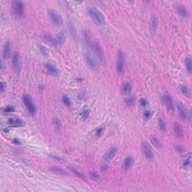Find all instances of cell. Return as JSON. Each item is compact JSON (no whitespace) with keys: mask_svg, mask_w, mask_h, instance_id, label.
Masks as SVG:
<instances>
[{"mask_svg":"<svg viewBox=\"0 0 192 192\" xmlns=\"http://www.w3.org/2000/svg\"><path fill=\"white\" fill-rule=\"evenodd\" d=\"M12 65L14 71L18 73L20 71L21 68V61H20V57L19 53L14 52L12 56Z\"/></svg>","mask_w":192,"mask_h":192,"instance_id":"obj_8","label":"cell"},{"mask_svg":"<svg viewBox=\"0 0 192 192\" xmlns=\"http://www.w3.org/2000/svg\"><path fill=\"white\" fill-rule=\"evenodd\" d=\"M134 98H128L127 100H126V104H128V105H132L133 104H134Z\"/></svg>","mask_w":192,"mask_h":192,"instance_id":"obj_35","label":"cell"},{"mask_svg":"<svg viewBox=\"0 0 192 192\" xmlns=\"http://www.w3.org/2000/svg\"><path fill=\"white\" fill-rule=\"evenodd\" d=\"M176 107H177V110L179 111V113H180V116L182 117V119H187L188 118H190V112L188 111V110L185 107L182 105L181 104H177L176 105Z\"/></svg>","mask_w":192,"mask_h":192,"instance_id":"obj_11","label":"cell"},{"mask_svg":"<svg viewBox=\"0 0 192 192\" xmlns=\"http://www.w3.org/2000/svg\"><path fill=\"white\" fill-rule=\"evenodd\" d=\"M1 86H2V88H1V90H2V92H4V90H5L4 83H2V84H1Z\"/></svg>","mask_w":192,"mask_h":192,"instance_id":"obj_39","label":"cell"},{"mask_svg":"<svg viewBox=\"0 0 192 192\" xmlns=\"http://www.w3.org/2000/svg\"><path fill=\"white\" fill-rule=\"evenodd\" d=\"M117 152V149L116 147H111L108 149V151L107 152L106 154L105 155V159L106 161H109L113 158V157L115 156L116 153Z\"/></svg>","mask_w":192,"mask_h":192,"instance_id":"obj_16","label":"cell"},{"mask_svg":"<svg viewBox=\"0 0 192 192\" xmlns=\"http://www.w3.org/2000/svg\"><path fill=\"white\" fill-rule=\"evenodd\" d=\"M8 123L10 125L11 127H22L24 125V122H23L21 119H18V118H16V117H12V118H10L8 121Z\"/></svg>","mask_w":192,"mask_h":192,"instance_id":"obj_13","label":"cell"},{"mask_svg":"<svg viewBox=\"0 0 192 192\" xmlns=\"http://www.w3.org/2000/svg\"><path fill=\"white\" fill-rule=\"evenodd\" d=\"M85 59H86V63L88 64V65L91 67L92 68H96L98 67V61L96 60L95 57L92 56V54H90L89 53L86 52L85 53Z\"/></svg>","mask_w":192,"mask_h":192,"instance_id":"obj_9","label":"cell"},{"mask_svg":"<svg viewBox=\"0 0 192 192\" xmlns=\"http://www.w3.org/2000/svg\"><path fill=\"white\" fill-rule=\"evenodd\" d=\"M48 14H49L50 19L51 20L53 23H54L55 25L59 26L61 25V24L62 23V18L61 17V15L59 14V13H57L56 11L53 10L49 11Z\"/></svg>","mask_w":192,"mask_h":192,"instance_id":"obj_6","label":"cell"},{"mask_svg":"<svg viewBox=\"0 0 192 192\" xmlns=\"http://www.w3.org/2000/svg\"><path fill=\"white\" fill-rule=\"evenodd\" d=\"M84 37H85V40H86V44H88V46L91 47L92 51L94 52L95 54L96 55L97 58L98 59V60L101 62L104 60V53L103 50L99 45L98 42L96 41L94 38H92L91 34L89 32H85L84 33Z\"/></svg>","mask_w":192,"mask_h":192,"instance_id":"obj_1","label":"cell"},{"mask_svg":"<svg viewBox=\"0 0 192 192\" xmlns=\"http://www.w3.org/2000/svg\"><path fill=\"white\" fill-rule=\"evenodd\" d=\"M142 149L146 158L148 161H153L154 158V154H153V152L152 151L150 146H149L146 142L142 143Z\"/></svg>","mask_w":192,"mask_h":192,"instance_id":"obj_7","label":"cell"},{"mask_svg":"<svg viewBox=\"0 0 192 192\" xmlns=\"http://www.w3.org/2000/svg\"><path fill=\"white\" fill-rule=\"evenodd\" d=\"M54 122V125H55V126H56V128H61V122H60V120H59V119H57V118H56V119H54V122Z\"/></svg>","mask_w":192,"mask_h":192,"instance_id":"obj_34","label":"cell"},{"mask_svg":"<svg viewBox=\"0 0 192 192\" xmlns=\"http://www.w3.org/2000/svg\"><path fill=\"white\" fill-rule=\"evenodd\" d=\"M11 9L15 17L17 18H20L24 13V4L19 0L14 1L11 5Z\"/></svg>","mask_w":192,"mask_h":192,"instance_id":"obj_3","label":"cell"},{"mask_svg":"<svg viewBox=\"0 0 192 192\" xmlns=\"http://www.w3.org/2000/svg\"><path fill=\"white\" fill-rule=\"evenodd\" d=\"M181 91L183 93L184 95L187 96V97H190L191 96V92L189 89L186 86H181Z\"/></svg>","mask_w":192,"mask_h":192,"instance_id":"obj_26","label":"cell"},{"mask_svg":"<svg viewBox=\"0 0 192 192\" xmlns=\"http://www.w3.org/2000/svg\"><path fill=\"white\" fill-rule=\"evenodd\" d=\"M158 21L157 17H152L150 21V29L153 32L156 31L157 27H158Z\"/></svg>","mask_w":192,"mask_h":192,"instance_id":"obj_21","label":"cell"},{"mask_svg":"<svg viewBox=\"0 0 192 192\" xmlns=\"http://www.w3.org/2000/svg\"><path fill=\"white\" fill-rule=\"evenodd\" d=\"M151 141H152V143H153V144L154 145L156 148H161V146H162V144H161V141L158 140V138L156 137H154V136H153V137H151Z\"/></svg>","mask_w":192,"mask_h":192,"instance_id":"obj_22","label":"cell"},{"mask_svg":"<svg viewBox=\"0 0 192 192\" xmlns=\"http://www.w3.org/2000/svg\"><path fill=\"white\" fill-rule=\"evenodd\" d=\"M125 68V56L122 51L119 50L117 55L116 71L118 73H122Z\"/></svg>","mask_w":192,"mask_h":192,"instance_id":"obj_5","label":"cell"},{"mask_svg":"<svg viewBox=\"0 0 192 192\" xmlns=\"http://www.w3.org/2000/svg\"><path fill=\"white\" fill-rule=\"evenodd\" d=\"M158 125L161 130H162V131H165L166 130V124H165V122L164 121V119H159Z\"/></svg>","mask_w":192,"mask_h":192,"instance_id":"obj_29","label":"cell"},{"mask_svg":"<svg viewBox=\"0 0 192 192\" xmlns=\"http://www.w3.org/2000/svg\"><path fill=\"white\" fill-rule=\"evenodd\" d=\"M191 154L188 153L186 155H184L182 158L180 159V166L183 168H188L191 167Z\"/></svg>","mask_w":192,"mask_h":192,"instance_id":"obj_10","label":"cell"},{"mask_svg":"<svg viewBox=\"0 0 192 192\" xmlns=\"http://www.w3.org/2000/svg\"><path fill=\"white\" fill-rule=\"evenodd\" d=\"M150 115H151L150 111L146 110V111H145V112H144V116L146 117V119H148V118H149V117H150Z\"/></svg>","mask_w":192,"mask_h":192,"instance_id":"obj_38","label":"cell"},{"mask_svg":"<svg viewBox=\"0 0 192 192\" xmlns=\"http://www.w3.org/2000/svg\"><path fill=\"white\" fill-rule=\"evenodd\" d=\"M89 110H88V109H84L83 112L81 113V116L82 118L84 119H86L89 116Z\"/></svg>","mask_w":192,"mask_h":192,"instance_id":"obj_30","label":"cell"},{"mask_svg":"<svg viewBox=\"0 0 192 192\" xmlns=\"http://www.w3.org/2000/svg\"><path fill=\"white\" fill-rule=\"evenodd\" d=\"M71 171L73 172V173H74L76 176H77V177H79L80 179H84H84H86V177H85V176H84V174H82L80 172L77 171V170H75L74 168H72V167H71Z\"/></svg>","mask_w":192,"mask_h":192,"instance_id":"obj_28","label":"cell"},{"mask_svg":"<svg viewBox=\"0 0 192 192\" xmlns=\"http://www.w3.org/2000/svg\"><path fill=\"white\" fill-rule=\"evenodd\" d=\"M14 110V108L12 106H8L4 109V112H5V113H11Z\"/></svg>","mask_w":192,"mask_h":192,"instance_id":"obj_33","label":"cell"},{"mask_svg":"<svg viewBox=\"0 0 192 192\" xmlns=\"http://www.w3.org/2000/svg\"><path fill=\"white\" fill-rule=\"evenodd\" d=\"M45 68H46V70L47 71V73L50 75L56 76L58 74V70L54 65H51V64H45Z\"/></svg>","mask_w":192,"mask_h":192,"instance_id":"obj_17","label":"cell"},{"mask_svg":"<svg viewBox=\"0 0 192 192\" xmlns=\"http://www.w3.org/2000/svg\"><path fill=\"white\" fill-rule=\"evenodd\" d=\"M162 101L165 105L166 107L168 110H173V103L172 98L169 94H164L162 96Z\"/></svg>","mask_w":192,"mask_h":192,"instance_id":"obj_12","label":"cell"},{"mask_svg":"<svg viewBox=\"0 0 192 192\" xmlns=\"http://www.w3.org/2000/svg\"><path fill=\"white\" fill-rule=\"evenodd\" d=\"M185 65H186V68H187L188 72H189V73H191V71H192L191 59V58L185 59Z\"/></svg>","mask_w":192,"mask_h":192,"instance_id":"obj_25","label":"cell"},{"mask_svg":"<svg viewBox=\"0 0 192 192\" xmlns=\"http://www.w3.org/2000/svg\"><path fill=\"white\" fill-rule=\"evenodd\" d=\"M90 177H91L92 180H95V181H96V180H98L100 179V176H99V175H98V173H94V172L91 173V174H90Z\"/></svg>","mask_w":192,"mask_h":192,"instance_id":"obj_32","label":"cell"},{"mask_svg":"<svg viewBox=\"0 0 192 192\" xmlns=\"http://www.w3.org/2000/svg\"><path fill=\"white\" fill-rule=\"evenodd\" d=\"M134 162V159L132 156H128L125 159V161L123 162V168L125 170H127L132 167V165L133 164Z\"/></svg>","mask_w":192,"mask_h":192,"instance_id":"obj_18","label":"cell"},{"mask_svg":"<svg viewBox=\"0 0 192 192\" xmlns=\"http://www.w3.org/2000/svg\"><path fill=\"white\" fill-rule=\"evenodd\" d=\"M10 50H11L10 42L7 41L4 45V48H3V53H2L3 58H4L5 59H6L9 57V54H10Z\"/></svg>","mask_w":192,"mask_h":192,"instance_id":"obj_19","label":"cell"},{"mask_svg":"<svg viewBox=\"0 0 192 192\" xmlns=\"http://www.w3.org/2000/svg\"><path fill=\"white\" fill-rule=\"evenodd\" d=\"M62 101H63V102H64V104H65L66 106H68V107L71 106V101H70V99H69V98L68 97V96H66V95L63 96Z\"/></svg>","mask_w":192,"mask_h":192,"instance_id":"obj_31","label":"cell"},{"mask_svg":"<svg viewBox=\"0 0 192 192\" xmlns=\"http://www.w3.org/2000/svg\"><path fill=\"white\" fill-rule=\"evenodd\" d=\"M50 170H52L53 172H54L55 173L57 174H59V175H66V173H65L63 170L60 169L59 167H51L50 168Z\"/></svg>","mask_w":192,"mask_h":192,"instance_id":"obj_24","label":"cell"},{"mask_svg":"<svg viewBox=\"0 0 192 192\" xmlns=\"http://www.w3.org/2000/svg\"><path fill=\"white\" fill-rule=\"evenodd\" d=\"M104 130H105V128L102 127L99 128L96 131V134H97V135H100V134H102L103 132H104Z\"/></svg>","mask_w":192,"mask_h":192,"instance_id":"obj_36","label":"cell"},{"mask_svg":"<svg viewBox=\"0 0 192 192\" xmlns=\"http://www.w3.org/2000/svg\"><path fill=\"white\" fill-rule=\"evenodd\" d=\"M176 11L179 13V14H180L182 17H188V11L185 9V7L182 5H179L176 6Z\"/></svg>","mask_w":192,"mask_h":192,"instance_id":"obj_20","label":"cell"},{"mask_svg":"<svg viewBox=\"0 0 192 192\" xmlns=\"http://www.w3.org/2000/svg\"><path fill=\"white\" fill-rule=\"evenodd\" d=\"M69 30H70V32H71V36H73L74 38H76V36H77V31H76L75 28L74 26V25H72L71 23H70L68 26Z\"/></svg>","mask_w":192,"mask_h":192,"instance_id":"obj_27","label":"cell"},{"mask_svg":"<svg viewBox=\"0 0 192 192\" xmlns=\"http://www.w3.org/2000/svg\"><path fill=\"white\" fill-rule=\"evenodd\" d=\"M88 13L95 23L100 25V24H102L104 23L105 18H104L102 14L99 11V10H98L95 8L91 7V8L88 9Z\"/></svg>","mask_w":192,"mask_h":192,"instance_id":"obj_2","label":"cell"},{"mask_svg":"<svg viewBox=\"0 0 192 192\" xmlns=\"http://www.w3.org/2000/svg\"><path fill=\"white\" fill-rule=\"evenodd\" d=\"M173 129H174V133H175L176 136L179 139H182L183 137V129H182L181 125H180L178 122H175L173 124Z\"/></svg>","mask_w":192,"mask_h":192,"instance_id":"obj_15","label":"cell"},{"mask_svg":"<svg viewBox=\"0 0 192 192\" xmlns=\"http://www.w3.org/2000/svg\"><path fill=\"white\" fill-rule=\"evenodd\" d=\"M140 105H141V106H143V107L146 106V105H147V101H146V100H145L144 98H141V99H140Z\"/></svg>","mask_w":192,"mask_h":192,"instance_id":"obj_37","label":"cell"},{"mask_svg":"<svg viewBox=\"0 0 192 192\" xmlns=\"http://www.w3.org/2000/svg\"><path fill=\"white\" fill-rule=\"evenodd\" d=\"M23 103H24V105H25L27 109V110L29 112V113H31V114H35V113H36V106L34 105L33 101H32L31 97H30L29 95L25 94L23 97Z\"/></svg>","mask_w":192,"mask_h":192,"instance_id":"obj_4","label":"cell"},{"mask_svg":"<svg viewBox=\"0 0 192 192\" xmlns=\"http://www.w3.org/2000/svg\"><path fill=\"white\" fill-rule=\"evenodd\" d=\"M66 36L64 32H60L59 33L57 36V37L54 38V41H53V45L55 46H59L62 44L65 41Z\"/></svg>","mask_w":192,"mask_h":192,"instance_id":"obj_14","label":"cell"},{"mask_svg":"<svg viewBox=\"0 0 192 192\" xmlns=\"http://www.w3.org/2000/svg\"><path fill=\"white\" fill-rule=\"evenodd\" d=\"M132 89V84H130V83H125L122 85V92L125 94H127V93H129L131 92Z\"/></svg>","mask_w":192,"mask_h":192,"instance_id":"obj_23","label":"cell"},{"mask_svg":"<svg viewBox=\"0 0 192 192\" xmlns=\"http://www.w3.org/2000/svg\"><path fill=\"white\" fill-rule=\"evenodd\" d=\"M14 142L16 143H17V144L20 143V141H19V140H14Z\"/></svg>","mask_w":192,"mask_h":192,"instance_id":"obj_40","label":"cell"}]
</instances>
